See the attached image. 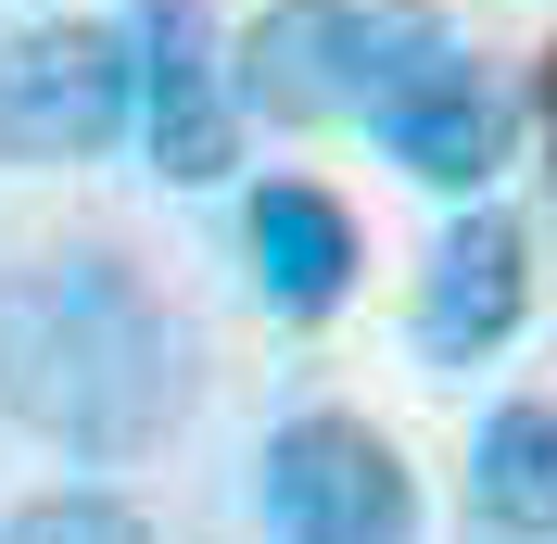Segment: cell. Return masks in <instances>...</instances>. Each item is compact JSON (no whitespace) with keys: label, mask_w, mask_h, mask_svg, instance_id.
<instances>
[{"label":"cell","mask_w":557,"mask_h":544,"mask_svg":"<svg viewBox=\"0 0 557 544\" xmlns=\"http://www.w3.org/2000/svg\"><path fill=\"white\" fill-rule=\"evenodd\" d=\"M0 418L76 469H127L190 418V330L114 240L0 267Z\"/></svg>","instance_id":"6da1fadb"},{"label":"cell","mask_w":557,"mask_h":544,"mask_svg":"<svg viewBox=\"0 0 557 544\" xmlns=\"http://www.w3.org/2000/svg\"><path fill=\"white\" fill-rule=\"evenodd\" d=\"M444 51V13L431 0H278L242 26V114L278 127H343V114H381L418 64Z\"/></svg>","instance_id":"7a4b0ae2"},{"label":"cell","mask_w":557,"mask_h":544,"mask_svg":"<svg viewBox=\"0 0 557 544\" xmlns=\"http://www.w3.org/2000/svg\"><path fill=\"white\" fill-rule=\"evenodd\" d=\"M139 127V51L127 26L38 13L0 38V165H89Z\"/></svg>","instance_id":"3957f363"},{"label":"cell","mask_w":557,"mask_h":544,"mask_svg":"<svg viewBox=\"0 0 557 544\" xmlns=\"http://www.w3.org/2000/svg\"><path fill=\"white\" fill-rule=\"evenodd\" d=\"M253 507L278 544H418V469L355 406H305L253 456Z\"/></svg>","instance_id":"277c9868"},{"label":"cell","mask_w":557,"mask_h":544,"mask_svg":"<svg viewBox=\"0 0 557 544\" xmlns=\"http://www.w3.org/2000/svg\"><path fill=\"white\" fill-rule=\"evenodd\" d=\"M127 51H139V139L165 190H215L242 165V64L215 38V0H127Z\"/></svg>","instance_id":"5b68a950"},{"label":"cell","mask_w":557,"mask_h":544,"mask_svg":"<svg viewBox=\"0 0 557 544\" xmlns=\"http://www.w3.org/2000/svg\"><path fill=\"white\" fill-rule=\"evenodd\" d=\"M532 317V240L507 215H456L431 240V279H418V355L431 368H494Z\"/></svg>","instance_id":"8992f818"},{"label":"cell","mask_w":557,"mask_h":544,"mask_svg":"<svg viewBox=\"0 0 557 544\" xmlns=\"http://www.w3.org/2000/svg\"><path fill=\"white\" fill-rule=\"evenodd\" d=\"M242 254H253L267 317H292V330H330V317L355 305V267H368L343 190H317V177H267V190H253L242 203Z\"/></svg>","instance_id":"52a82bcc"},{"label":"cell","mask_w":557,"mask_h":544,"mask_svg":"<svg viewBox=\"0 0 557 544\" xmlns=\"http://www.w3.org/2000/svg\"><path fill=\"white\" fill-rule=\"evenodd\" d=\"M368 127H381V152H393L406 177H431V190H482V177L507 165V102H494V76L469 64L456 38L393 89L381 114H368Z\"/></svg>","instance_id":"ba28073f"},{"label":"cell","mask_w":557,"mask_h":544,"mask_svg":"<svg viewBox=\"0 0 557 544\" xmlns=\"http://www.w3.org/2000/svg\"><path fill=\"white\" fill-rule=\"evenodd\" d=\"M469 519L494 544H557V406L545 393L482 418V443H469Z\"/></svg>","instance_id":"9c48e42d"},{"label":"cell","mask_w":557,"mask_h":544,"mask_svg":"<svg viewBox=\"0 0 557 544\" xmlns=\"http://www.w3.org/2000/svg\"><path fill=\"white\" fill-rule=\"evenodd\" d=\"M0 544H152V519L114 481H64V494H26V507L0 519Z\"/></svg>","instance_id":"30bf717a"},{"label":"cell","mask_w":557,"mask_h":544,"mask_svg":"<svg viewBox=\"0 0 557 544\" xmlns=\"http://www.w3.org/2000/svg\"><path fill=\"white\" fill-rule=\"evenodd\" d=\"M545 89H557V76H545Z\"/></svg>","instance_id":"8fae6325"}]
</instances>
